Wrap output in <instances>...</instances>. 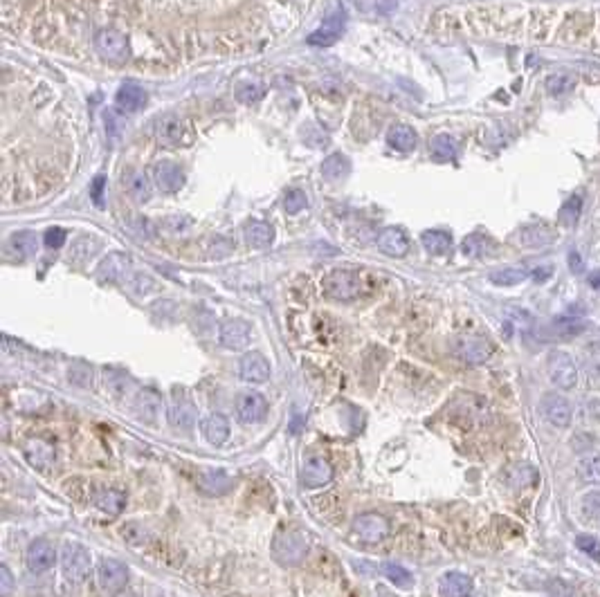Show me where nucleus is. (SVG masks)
<instances>
[{"instance_id": "1", "label": "nucleus", "mask_w": 600, "mask_h": 597, "mask_svg": "<svg viewBox=\"0 0 600 597\" xmlns=\"http://www.w3.org/2000/svg\"><path fill=\"white\" fill-rule=\"evenodd\" d=\"M272 555L279 564L283 566H297L301 564L308 555V539L306 535H301L297 530H288L276 535L274 546H272Z\"/></svg>"}, {"instance_id": "2", "label": "nucleus", "mask_w": 600, "mask_h": 597, "mask_svg": "<svg viewBox=\"0 0 600 597\" xmlns=\"http://www.w3.org/2000/svg\"><path fill=\"white\" fill-rule=\"evenodd\" d=\"M321 290L335 301H351L362 290L360 274L353 272V269H333L321 281Z\"/></svg>"}, {"instance_id": "3", "label": "nucleus", "mask_w": 600, "mask_h": 597, "mask_svg": "<svg viewBox=\"0 0 600 597\" xmlns=\"http://www.w3.org/2000/svg\"><path fill=\"white\" fill-rule=\"evenodd\" d=\"M91 550L84 548L82 544H75V541H68V544L61 548V571H64L66 580L70 582H84L88 573H91Z\"/></svg>"}, {"instance_id": "4", "label": "nucleus", "mask_w": 600, "mask_h": 597, "mask_svg": "<svg viewBox=\"0 0 600 597\" xmlns=\"http://www.w3.org/2000/svg\"><path fill=\"white\" fill-rule=\"evenodd\" d=\"M546 373H549L551 382L567 391V388H573L578 382V366L569 352L564 350H553L549 359H546Z\"/></svg>"}, {"instance_id": "5", "label": "nucleus", "mask_w": 600, "mask_h": 597, "mask_svg": "<svg viewBox=\"0 0 600 597\" xmlns=\"http://www.w3.org/2000/svg\"><path fill=\"white\" fill-rule=\"evenodd\" d=\"M167 418L174 429L191 431L196 427V422H198V409H196V404L187 395H180V397L174 395L167 406Z\"/></svg>"}, {"instance_id": "6", "label": "nucleus", "mask_w": 600, "mask_h": 597, "mask_svg": "<svg viewBox=\"0 0 600 597\" xmlns=\"http://www.w3.org/2000/svg\"><path fill=\"white\" fill-rule=\"evenodd\" d=\"M97 582L106 595H118L129 582V568L118 559H104L97 568Z\"/></svg>"}, {"instance_id": "7", "label": "nucleus", "mask_w": 600, "mask_h": 597, "mask_svg": "<svg viewBox=\"0 0 600 597\" xmlns=\"http://www.w3.org/2000/svg\"><path fill=\"white\" fill-rule=\"evenodd\" d=\"M95 48L100 52V57L113 63H122L129 57V43L126 36L118 30H104L95 36Z\"/></svg>"}, {"instance_id": "8", "label": "nucleus", "mask_w": 600, "mask_h": 597, "mask_svg": "<svg viewBox=\"0 0 600 597\" xmlns=\"http://www.w3.org/2000/svg\"><path fill=\"white\" fill-rule=\"evenodd\" d=\"M353 532L364 544H380V541L387 539L389 535V521L384 519L382 514L366 512L353 521Z\"/></svg>"}, {"instance_id": "9", "label": "nucleus", "mask_w": 600, "mask_h": 597, "mask_svg": "<svg viewBox=\"0 0 600 597\" xmlns=\"http://www.w3.org/2000/svg\"><path fill=\"white\" fill-rule=\"evenodd\" d=\"M542 411L544 418L549 420L553 427L567 429L573 418V406L562 393H546L542 397Z\"/></svg>"}, {"instance_id": "10", "label": "nucleus", "mask_w": 600, "mask_h": 597, "mask_svg": "<svg viewBox=\"0 0 600 597\" xmlns=\"http://www.w3.org/2000/svg\"><path fill=\"white\" fill-rule=\"evenodd\" d=\"M268 415V402L261 393H241L236 400V418L243 424H259Z\"/></svg>"}, {"instance_id": "11", "label": "nucleus", "mask_w": 600, "mask_h": 597, "mask_svg": "<svg viewBox=\"0 0 600 597\" xmlns=\"http://www.w3.org/2000/svg\"><path fill=\"white\" fill-rule=\"evenodd\" d=\"M25 562L32 573H46L57 562V550L48 539H34L25 553Z\"/></svg>"}, {"instance_id": "12", "label": "nucleus", "mask_w": 600, "mask_h": 597, "mask_svg": "<svg viewBox=\"0 0 600 597\" xmlns=\"http://www.w3.org/2000/svg\"><path fill=\"white\" fill-rule=\"evenodd\" d=\"M221 346H225L227 350H243L250 339H252V328L245 319H227L221 325Z\"/></svg>"}, {"instance_id": "13", "label": "nucleus", "mask_w": 600, "mask_h": 597, "mask_svg": "<svg viewBox=\"0 0 600 597\" xmlns=\"http://www.w3.org/2000/svg\"><path fill=\"white\" fill-rule=\"evenodd\" d=\"M238 375L247 384H263V382L270 379V364H268L265 355L252 350V352H247L243 359H241Z\"/></svg>"}, {"instance_id": "14", "label": "nucleus", "mask_w": 600, "mask_h": 597, "mask_svg": "<svg viewBox=\"0 0 600 597\" xmlns=\"http://www.w3.org/2000/svg\"><path fill=\"white\" fill-rule=\"evenodd\" d=\"M490 343L481 337H461L454 343V355L465 364H483L490 357Z\"/></svg>"}, {"instance_id": "15", "label": "nucleus", "mask_w": 600, "mask_h": 597, "mask_svg": "<svg viewBox=\"0 0 600 597\" xmlns=\"http://www.w3.org/2000/svg\"><path fill=\"white\" fill-rule=\"evenodd\" d=\"M299 481L303 487L308 490H317V487H324L333 481V467H330L328 460L324 458H310L301 469Z\"/></svg>"}, {"instance_id": "16", "label": "nucleus", "mask_w": 600, "mask_h": 597, "mask_svg": "<svg viewBox=\"0 0 600 597\" xmlns=\"http://www.w3.org/2000/svg\"><path fill=\"white\" fill-rule=\"evenodd\" d=\"M153 180L162 193H176L185 184V173L176 162H160L153 169Z\"/></svg>"}, {"instance_id": "17", "label": "nucleus", "mask_w": 600, "mask_h": 597, "mask_svg": "<svg viewBox=\"0 0 600 597\" xmlns=\"http://www.w3.org/2000/svg\"><path fill=\"white\" fill-rule=\"evenodd\" d=\"M344 9H337L335 14H330L326 18V23L319 27V30H315L310 36H308V43L310 45H319V48H328V45H333L339 34H342L344 30Z\"/></svg>"}, {"instance_id": "18", "label": "nucleus", "mask_w": 600, "mask_h": 597, "mask_svg": "<svg viewBox=\"0 0 600 597\" xmlns=\"http://www.w3.org/2000/svg\"><path fill=\"white\" fill-rule=\"evenodd\" d=\"M200 431L209 445L221 447L223 442L229 438V422L223 413H209L207 418H203Z\"/></svg>"}, {"instance_id": "19", "label": "nucleus", "mask_w": 600, "mask_h": 597, "mask_svg": "<svg viewBox=\"0 0 600 597\" xmlns=\"http://www.w3.org/2000/svg\"><path fill=\"white\" fill-rule=\"evenodd\" d=\"M378 247H380L382 254L393 256V258H400V256L407 254L409 240H407L405 231H402V229H398V227H387V229L380 231Z\"/></svg>"}, {"instance_id": "20", "label": "nucleus", "mask_w": 600, "mask_h": 597, "mask_svg": "<svg viewBox=\"0 0 600 597\" xmlns=\"http://www.w3.org/2000/svg\"><path fill=\"white\" fill-rule=\"evenodd\" d=\"M438 593L443 597H468L472 593V580L465 573L450 571L438 582Z\"/></svg>"}, {"instance_id": "21", "label": "nucleus", "mask_w": 600, "mask_h": 597, "mask_svg": "<svg viewBox=\"0 0 600 597\" xmlns=\"http://www.w3.org/2000/svg\"><path fill=\"white\" fill-rule=\"evenodd\" d=\"M115 104L124 113H135L147 104V90L138 84H122L115 95Z\"/></svg>"}, {"instance_id": "22", "label": "nucleus", "mask_w": 600, "mask_h": 597, "mask_svg": "<svg viewBox=\"0 0 600 597\" xmlns=\"http://www.w3.org/2000/svg\"><path fill=\"white\" fill-rule=\"evenodd\" d=\"M187 124L180 117H165L162 122L158 124V140L160 144H167V146H178V144H187V135H185Z\"/></svg>"}, {"instance_id": "23", "label": "nucleus", "mask_w": 600, "mask_h": 597, "mask_svg": "<svg viewBox=\"0 0 600 597\" xmlns=\"http://www.w3.org/2000/svg\"><path fill=\"white\" fill-rule=\"evenodd\" d=\"M131 269V258L124 254H111L109 258L102 260L100 265V276L104 281H124Z\"/></svg>"}, {"instance_id": "24", "label": "nucleus", "mask_w": 600, "mask_h": 597, "mask_svg": "<svg viewBox=\"0 0 600 597\" xmlns=\"http://www.w3.org/2000/svg\"><path fill=\"white\" fill-rule=\"evenodd\" d=\"M25 456H28V460L39 469H48L52 465V460H55V449H52L46 440H30L28 445H25Z\"/></svg>"}, {"instance_id": "25", "label": "nucleus", "mask_w": 600, "mask_h": 597, "mask_svg": "<svg viewBox=\"0 0 600 597\" xmlns=\"http://www.w3.org/2000/svg\"><path fill=\"white\" fill-rule=\"evenodd\" d=\"M124 187H126V191L131 193V198L135 202H147L149 196H151V182L147 173H142V171H129L126 176H124Z\"/></svg>"}, {"instance_id": "26", "label": "nucleus", "mask_w": 600, "mask_h": 597, "mask_svg": "<svg viewBox=\"0 0 600 597\" xmlns=\"http://www.w3.org/2000/svg\"><path fill=\"white\" fill-rule=\"evenodd\" d=\"M387 142H389L391 149H396L400 153H409L416 146V133H414V129H409V126L398 124L389 131Z\"/></svg>"}, {"instance_id": "27", "label": "nucleus", "mask_w": 600, "mask_h": 597, "mask_svg": "<svg viewBox=\"0 0 600 597\" xmlns=\"http://www.w3.org/2000/svg\"><path fill=\"white\" fill-rule=\"evenodd\" d=\"M348 173H351V162H348V158L342 155V153H333V155H328L324 160V164H321V176L326 180H342Z\"/></svg>"}, {"instance_id": "28", "label": "nucleus", "mask_w": 600, "mask_h": 597, "mask_svg": "<svg viewBox=\"0 0 600 597\" xmlns=\"http://www.w3.org/2000/svg\"><path fill=\"white\" fill-rule=\"evenodd\" d=\"M272 238H274V231L270 225H265V222H252L245 227V240H247V245H252L254 249L270 247Z\"/></svg>"}, {"instance_id": "29", "label": "nucleus", "mask_w": 600, "mask_h": 597, "mask_svg": "<svg viewBox=\"0 0 600 597\" xmlns=\"http://www.w3.org/2000/svg\"><path fill=\"white\" fill-rule=\"evenodd\" d=\"M420 243H423V247L429 252V254H447L452 247V236L447 231L432 229V231H425L423 236H420Z\"/></svg>"}, {"instance_id": "30", "label": "nucleus", "mask_w": 600, "mask_h": 597, "mask_svg": "<svg viewBox=\"0 0 600 597\" xmlns=\"http://www.w3.org/2000/svg\"><path fill=\"white\" fill-rule=\"evenodd\" d=\"M526 276L528 272L522 267H501V269H495V272H490L488 278H490V283H495L499 287H510V285H519Z\"/></svg>"}, {"instance_id": "31", "label": "nucleus", "mask_w": 600, "mask_h": 597, "mask_svg": "<svg viewBox=\"0 0 600 597\" xmlns=\"http://www.w3.org/2000/svg\"><path fill=\"white\" fill-rule=\"evenodd\" d=\"M124 505H126V496L118 490H109V492L97 496V508L106 514H111V517H118V514L124 510Z\"/></svg>"}, {"instance_id": "32", "label": "nucleus", "mask_w": 600, "mask_h": 597, "mask_svg": "<svg viewBox=\"0 0 600 597\" xmlns=\"http://www.w3.org/2000/svg\"><path fill=\"white\" fill-rule=\"evenodd\" d=\"M578 476L587 485H600V454L582 458L578 465Z\"/></svg>"}, {"instance_id": "33", "label": "nucleus", "mask_w": 600, "mask_h": 597, "mask_svg": "<svg viewBox=\"0 0 600 597\" xmlns=\"http://www.w3.org/2000/svg\"><path fill=\"white\" fill-rule=\"evenodd\" d=\"M432 155L436 160H443V162H450L456 158V142L450 135H436L432 140Z\"/></svg>"}, {"instance_id": "34", "label": "nucleus", "mask_w": 600, "mask_h": 597, "mask_svg": "<svg viewBox=\"0 0 600 597\" xmlns=\"http://www.w3.org/2000/svg\"><path fill=\"white\" fill-rule=\"evenodd\" d=\"M580 214H582V196H571L567 202L562 205L560 209V222L567 225V227H573L578 220H580Z\"/></svg>"}, {"instance_id": "35", "label": "nucleus", "mask_w": 600, "mask_h": 597, "mask_svg": "<svg viewBox=\"0 0 600 597\" xmlns=\"http://www.w3.org/2000/svg\"><path fill=\"white\" fill-rule=\"evenodd\" d=\"M382 571H384V575H387V580H389L391 584L400 586V589H409V586L414 584V577H411V573L407 571L405 566H400V564L389 562V564H384Z\"/></svg>"}, {"instance_id": "36", "label": "nucleus", "mask_w": 600, "mask_h": 597, "mask_svg": "<svg viewBox=\"0 0 600 597\" xmlns=\"http://www.w3.org/2000/svg\"><path fill=\"white\" fill-rule=\"evenodd\" d=\"M12 245L16 247V252L23 256H34L39 252V240L37 236H34L32 231H21L16 234V236L12 238Z\"/></svg>"}, {"instance_id": "37", "label": "nucleus", "mask_w": 600, "mask_h": 597, "mask_svg": "<svg viewBox=\"0 0 600 597\" xmlns=\"http://www.w3.org/2000/svg\"><path fill=\"white\" fill-rule=\"evenodd\" d=\"M100 249V243H97L95 238H79L75 240L73 249H70V258L73 260H88L91 256H95V252Z\"/></svg>"}, {"instance_id": "38", "label": "nucleus", "mask_w": 600, "mask_h": 597, "mask_svg": "<svg viewBox=\"0 0 600 597\" xmlns=\"http://www.w3.org/2000/svg\"><path fill=\"white\" fill-rule=\"evenodd\" d=\"M553 330L558 332V337H573L585 330V323L578 319H558L553 323Z\"/></svg>"}, {"instance_id": "39", "label": "nucleus", "mask_w": 600, "mask_h": 597, "mask_svg": "<svg viewBox=\"0 0 600 597\" xmlns=\"http://www.w3.org/2000/svg\"><path fill=\"white\" fill-rule=\"evenodd\" d=\"M582 514L587 519H600V490L582 496Z\"/></svg>"}, {"instance_id": "40", "label": "nucleus", "mask_w": 600, "mask_h": 597, "mask_svg": "<svg viewBox=\"0 0 600 597\" xmlns=\"http://www.w3.org/2000/svg\"><path fill=\"white\" fill-rule=\"evenodd\" d=\"M308 207V196L299 191V189H294V191H290L288 196H285V211L288 214H299Z\"/></svg>"}, {"instance_id": "41", "label": "nucleus", "mask_w": 600, "mask_h": 597, "mask_svg": "<svg viewBox=\"0 0 600 597\" xmlns=\"http://www.w3.org/2000/svg\"><path fill=\"white\" fill-rule=\"evenodd\" d=\"M551 238H553V236H551L546 227L526 229V231L522 234V243H524V245H544V243H549Z\"/></svg>"}, {"instance_id": "42", "label": "nucleus", "mask_w": 600, "mask_h": 597, "mask_svg": "<svg viewBox=\"0 0 600 597\" xmlns=\"http://www.w3.org/2000/svg\"><path fill=\"white\" fill-rule=\"evenodd\" d=\"M576 546H578V550L587 553L589 557H600V541L594 535H578Z\"/></svg>"}, {"instance_id": "43", "label": "nucleus", "mask_w": 600, "mask_h": 597, "mask_svg": "<svg viewBox=\"0 0 600 597\" xmlns=\"http://www.w3.org/2000/svg\"><path fill=\"white\" fill-rule=\"evenodd\" d=\"M546 88H549L551 95H562V93H567V90L573 88V79L567 75H555V77H549Z\"/></svg>"}, {"instance_id": "44", "label": "nucleus", "mask_w": 600, "mask_h": 597, "mask_svg": "<svg viewBox=\"0 0 600 597\" xmlns=\"http://www.w3.org/2000/svg\"><path fill=\"white\" fill-rule=\"evenodd\" d=\"M486 247H488V240L479 236V234H474V236H468L463 240V252L468 256H479V254H483V249Z\"/></svg>"}, {"instance_id": "45", "label": "nucleus", "mask_w": 600, "mask_h": 597, "mask_svg": "<svg viewBox=\"0 0 600 597\" xmlns=\"http://www.w3.org/2000/svg\"><path fill=\"white\" fill-rule=\"evenodd\" d=\"M43 243H46V245H48L50 249H59V247H64V243H66V231L61 229V227H50V229L46 231V236H43Z\"/></svg>"}, {"instance_id": "46", "label": "nucleus", "mask_w": 600, "mask_h": 597, "mask_svg": "<svg viewBox=\"0 0 600 597\" xmlns=\"http://www.w3.org/2000/svg\"><path fill=\"white\" fill-rule=\"evenodd\" d=\"M236 97H238V102H243V104H254L263 97V90L259 86H243V88H238Z\"/></svg>"}, {"instance_id": "47", "label": "nucleus", "mask_w": 600, "mask_h": 597, "mask_svg": "<svg viewBox=\"0 0 600 597\" xmlns=\"http://www.w3.org/2000/svg\"><path fill=\"white\" fill-rule=\"evenodd\" d=\"M546 593H549V597H573L571 586L562 580H551L546 586Z\"/></svg>"}, {"instance_id": "48", "label": "nucleus", "mask_w": 600, "mask_h": 597, "mask_svg": "<svg viewBox=\"0 0 600 597\" xmlns=\"http://www.w3.org/2000/svg\"><path fill=\"white\" fill-rule=\"evenodd\" d=\"M14 589V575L7 566H0V597H10Z\"/></svg>"}, {"instance_id": "49", "label": "nucleus", "mask_w": 600, "mask_h": 597, "mask_svg": "<svg viewBox=\"0 0 600 597\" xmlns=\"http://www.w3.org/2000/svg\"><path fill=\"white\" fill-rule=\"evenodd\" d=\"M106 131H109L111 140L118 142L120 140V133H122V126H120V120L115 113H106Z\"/></svg>"}, {"instance_id": "50", "label": "nucleus", "mask_w": 600, "mask_h": 597, "mask_svg": "<svg viewBox=\"0 0 600 597\" xmlns=\"http://www.w3.org/2000/svg\"><path fill=\"white\" fill-rule=\"evenodd\" d=\"M569 267H571V272H576V274L582 269V258L578 252H571L569 254Z\"/></svg>"}, {"instance_id": "51", "label": "nucleus", "mask_w": 600, "mask_h": 597, "mask_svg": "<svg viewBox=\"0 0 600 597\" xmlns=\"http://www.w3.org/2000/svg\"><path fill=\"white\" fill-rule=\"evenodd\" d=\"M533 276H535V281H544V278H549L551 276V267H546V269H535L533 272Z\"/></svg>"}, {"instance_id": "52", "label": "nucleus", "mask_w": 600, "mask_h": 597, "mask_svg": "<svg viewBox=\"0 0 600 597\" xmlns=\"http://www.w3.org/2000/svg\"><path fill=\"white\" fill-rule=\"evenodd\" d=\"M102 184H104V180L102 178H97V182H95V189H93V193H95V200L100 202V193H102Z\"/></svg>"}, {"instance_id": "53", "label": "nucleus", "mask_w": 600, "mask_h": 597, "mask_svg": "<svg viewBox=\"0 0 600 597\" xmlns=\"http://www.w3.org/2000/svg\"><path fill=\"white\" fill-rule=\"evenodd\" d=\"M589 283L594 287H600V269H598V272H594V274H589Z\"/></svg>"}, {"instance_id": "54", "label": "nucleus", "mask_w": 600, "mask_h": 597, "mask_svg": "<svg viewBox=\"0 0 600 597\" xmlns=\"http://www.w3.org/2000/svg\"><path fill=\"white\" fill-rule=\"evenodd\" d=\"M115 597H138V595H135V593H131V591H120Z\"/></svg>"}]
</instances>
